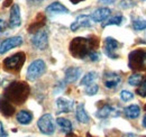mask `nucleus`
Returning <instances> with one entry per match:
<instances>
[{
  "instance_id": "20e7f679",
  "label": "nucleus",
  "mask_w": 146,
  "mask_h": 137,
  "mask_svg": "<svg viewBox=\"0 0 146 137\" xmlns=\"http://www.w3.org/2000/svg\"><path fill=\"white\" fill-rule=\"evenodd\" d=\"M26 60V55L24 52H18L7 59H5L3 61V68L8 71H19L23 64L25 63Z\"/></svg>"
},
{
  "instance_id": "b1692460",
  "label": "nucleus",
  "mask_w": 146,
  "mask_h": 137,
  "mask_svg": "<svg viewBox=\"0 0 146 137\" xmlns=\"http://www.w3.org/2000/svg\"><path fill=\"white\" fill-rule=\"evenodd\" d=\"M143 74H141V73H133L131 75H129V78H128V84H130V86H139L141 83H142V81H143Z\"/></svg>"
},
{
  "instance_id": "f03ea898",
  "label": "nucleus",
  "mask_w": 146,
  "mask_h": 137,
  "mask_svg": "<svg viewBox=\"0 0 146 137\" xmlns=\"http://www.w3.org/2000/svg\"><path fill=\"white\" fill-rule=\"evenodd\" d=\"M29 92L31 89L26 82H11L6 88L3 97L10 102L23 103L27 99Z\"/></svg>"
},
{
  "instance_id": "c756f323",
  "label": "nucleus",
  "mask_w": 146,
  "mask_h": 137,
  "mask_svg": "<svg viewBox=\"0 0 146 137\" xmlns=\"http://www.w3.org/2000/svg\"><path fill=\"white\" fill-rule=\"evenodd\" d=\"M7 29H8V24L5 20L0 19V37L7 32Z\"/></svg>"
},
{
  "instance_id": "58836bf2",
  "label": "nucleus",
  "mask_w": 146,
  "mask_h": 137,
  "mask_svg": "<svg viewBox=\"0 0 146 137\" xmlns=\"http://www.w3.org/2000/svg\"><path fill=\"white\" fill-rule=\"evenodd\" d=\"M68 137H78V136H75V135H69Z\"/></svg>"
},
{
  "instance_id": "dca6fc26",
  "label": "nucleus",
  "mask_w": 146,
  "mask_h": 137,
  "mask_svg": "<svg viewBox=\"0 0 146 137\" xmlns=\"http://www.w3.org/2000/svg\"><path fill=\"white\" fill-rule=\"evenodd\" d=\"M0 112L7 117L14 115L15 112V107L13 106V103L8 101L3 96L0 97Z\"/></svg>"
},
{
  "instance_id": "7ed1b4c3",
  "label": "nucleus",
  "mask_w": 146,
  "mask_h": 137,
  "mask_svg": "<svg viewBox=\"0 0 146 137\" xmlns=\"http://www.w3.org/2000/svg\"><path fill=\"white\" fill-rule=\"evenodd\" d=\"M129 68L135 71L146 68V50H135L129 54L128 57Z\"/></svg>"
},
{
  "instance_id": "f704fd0d",
  "label": "nucleus",
  "mask_w": 146,
  "mask_h": 137,
  "mask_svg": "<svg viewBox=\"0 0 146 137\" xmlns=\"http://www.w3.org/2000/svg\"><path fill=\"white\" fill-rule=\"evenodd\" d=\"M72 3H79V2H81V1H84V0H70Z\"/></svg>"
},
{
  "instance_id": "4be33fe9",
  "label": "nucleus",
  "mask_w": 146,
  "mask_h": 137,
  "mask_svg": "<svg viewBox=\"0 0 146 137\" xmlns=\"http://www.w3.org/2000/svg\"><path fill=\"white\" fill-rule=\"evenodd\" d=\"M56 122L60 126V128L62 129V132H64L66 134H70L72 132V124H71V121L69 119L60 117V118L56 119Z\"/></svg>"
},
{
  "instance_id": "c85d7f7f",
  "label": "nucleus",
  "mask_w": 146,
  "mask_h": 137,
  "mask_svg": "<svg viewBox=\"0 0 146 137\" xmlns=\"http://www.w3.org/2000/svg\"><path fill=\"white\" fill-rule=\"evenodd\" d=\"M137 94L138 96H141V97H146V78L143 79V81H142V83L139 84L138 86V89H137Z\"/></svg>"
},
{
  "instance_id": "ddd939ff",
  "label": "nucleus",
  "mask_w": 146,
  "mask_h": 137,
  "mask_svg": "<svg viewBox=\"0 0 146 137\" xmlns=\"http://www.w3.org/2000/svg\"><path fill=\"white\" fill-rule=\"evenodd\" d=\"M21 24V17H20V8L17 3H14L10 9V17H9V26L11 28L19 27Z\"/></svg>"
},
{
  "instance_id": "cd10ccee",
  "label": "nucleus",
  "mask_w": 146,
  "mask_h": 137,
  "mask_svg": "<svg viewBox=\"0 0 146 137\" xmlns=\"http://www.w3.org/2000/svg\"><path fill=\"white\" fill-rule=\"evenodd\" d=\"M134 98V93L133 92H130V91H128V90H123L121 92H120V99L123 100V101H129V100H131Z\"/></svg>"
},
{
  "instance_id": "1a4fd4ad",
  "label": "nucleus",
  "mask_w": 146,
  "mask_h": 137,
  "mask_svg": "<svg viewBox=\"0 0 146 137\" xmlns=\"http://www.w3.org/2000/svg\"><path fill=\"white\" fill-rule=\"evenodd\" d=\"M119 49V43L112 38V37H106L105 39V53L110 59H117L118 54L117 50Z\"/></svg>"
},
{
  "instance_id": "5701e85b",
  "label": "nucleus",
  "mask_w": 146,
  "mask_h": 137,
  "mask_svg": "<svg viewBox=\"0 0 146 137\" xmlns=\"http://www.w3.org/2000/svg\"><path fill=\"white\" fill-rule=\"evenodd\" d=\"M98 78V74H97V72H89V73H87V74H84V76L82 78V80L80 81V84L81 86H90L93 83V81L96 80Z\"/></svg>"
},
{
  "instance_id": "7c9ffc66",
  "label": "nucleus",
  "mask_w": 146,
  "mask_h": 137,
  "mask_svg": "<svg viewBox=\"0 0 146 137\" xmlns=\"http://www.w3.org/2000/svg\"><path fill=\"white\" fill-rule=\"evenodd\" d=\"M88 57L91 60L92 62H96V61H98L99 59H100V54H99V52L97 51H92L89 55H88Z\"/></svg>"
},
{
  "instance_id": "473e14b6",
  "label": "nucleus",
  "mask_w": 146,
  "mask_h": 137,
  "mask_svg": "<svg viewBox=\"0 0 146 137\" xmlns=\"http://www.w3.org/2000/svg\"><path fill=\"white\" fill-rule=\"evenodd\" d=\"M0 137H7V133L5 132V128H3L2 122H0Z\"/></svg>"
},
{
  "instance_id": "9b49d317",
  "label": "nucleus",
  "mask_w": 146,
  "mask_h": 137,
  "mask_svg": "<svg viewBox=\"0 0 146 137\" xmlns=\"http://www.w3.org/2000/svg\"><path fill=\"white\" fill-rule=\"evenodd\" d=\"M120 81H121V78L118 73H115V72H106L105 73V79H104V82H105V86L108 88V89H116L117 86L120 84Z\"/></svg>"
},
{
  "instance_id": "393cba45",
  "label": "nucleus",
  "mask_w": 146,
  "mask_h": 137,
  "mask_svg": "<svg viewBox=\"0 0 146 137\" xmlns=\"http://www.w3.org/2000/svg\"><path fill=\"white\" fill-rule=\"evenodd\" d=\"M124 20H125L124 16H121V15H118V16L111 17L110 19H108L107 21H105V23L102 24V27L110 26V25H117V26H119V25H121V24H123V21H124Z\"/></svg>"
},
{
  "instance_id": "4c0bfd02",
  "label": "nucleus",
  "mask_w": 146,
  "mask_h": 137,
  "mask_svg": "<svg viewBox=\"0 0 146 137\" xmlns=\"http://www.w3.org/2000/svg\"><path fill=\"white\" fill-rule=\"evenodd\" d=\"M126 137H136L135 135H131V134H128V135H126Z\"/></svg>"
},
{
  "instance_id": "f257e3e1",
  "label": "nucleus",
  "mask_w": 146,
  "mask_h": 137,
  "mask_svg": "<svg viewBox=\"0 0 146 137\" xmlns=\"http://www.w3.org/2000/svg\"><path fill=\"white\" fill-rule=\"evenodd\" d=\"M98 46V39L93 38H84V37H75L70 44V52L76 59H84L92 51H96L94 47Z\"/></svg>"
},
{
  "instance_id": "c9c22d12",
  "label": "nucleus",
  "mask_w": 146,
  "mask_h": 137,
  "mask_svg": "<svg viewBox=\"0 0 146 137\" xmlns=\"http://www.w3.org/2000/svg\"><path fill=\"white\" fill-rule=\"evenodd\" d=\"M143 126H144V127L146 128V115L144 116V117H143Z\"/></svg>"
},
{
  "instance_id": "6ab92c4d",
  "label": "nucleus",
  "mask_w": 146,
  "mask_h": 137,
  "mask_svg": "<svg viewBox=\"0 0 146 137\" xmlns=\"http://www.w3.org/2000/svg\"><path fill=\"white\" fill-rule=\"evenodd\" d=\"M75 117H76L78 121H80V122H82V124H88V122L90 121V117H89V115L87 114L83 103H79V104H78L76 110H75Z\"/></svg>"
},
{
  "instance_id": "a19ab883",
  "label": "nucleus",
  "mask_w": 146,
  "mask_h": 137,
  "mask_svg": "<svg viewBox=\"0 0 146 137\" xmlns=\"http://www.w3.org/2000/svg\"><path fill=\"white\" fill-rule=\"evenodd\" d=\"M144 110H146V103H145V106H144Z\"/></svg>"
},
{
  "instance_id": "ea45409f",
  "label": "nucleus",
  "mask_w": 146,
  "mask_h": 137,
  "mask_svg": "<svg viewBox=\"0 0 146 137\" xmlns=\"http://www.w3.org/2000/svg\"><path fill=\"white\" fill-rule=\"evenodd\" d=\"M87 137H92V136H90V134H88V135H87Z\"/></svg>"
},
{
  "instance_id": "6e6552de",
  "label": "nucleus",
  "mask_w": 146,
  "mask_h": 137,
  "mask_svg": "<svg viewBox=\"0 0 146 137\" xmlns=\"http://www.w3.org/2000/svg\"><path fill=\"white\" fill-rule=\"evenodd\" d=\"M24 39L21 36H13V37H8L6 39H3L0 44V54H5L8 51L20 46L23 44Z\"/></svg>"
},
{
  "instance_id": "f8f14e48",
  "label": "nucleus",
  "mask_w": 146,
  "mask_h": 137,
  "mask_svg": "<svg viewBox=\"0 0 146 137\" xmlns=\"http://www.w3.org/2000/svg\"><path fill=\"white\" fill-rule=\"evenodd\" d=\"M45 11L51 15V16H55V15H63V14H69V9L62 5L61 2L58 1H54L52 2L51 5H48L45 9Z\"/></svg>"
},
{
  "instance_id": "72a5a7b5",
  "label": "nucleus",
  "mask_w": 146,
  "mask_h": 137,
  "mask_svg": "<svg viewBox=\"0 0 146 137\" xmlns=\"http://www.w3.org/2000/svg\"><path fill=\"white\" fill-rule=\"evenodd\" d=\"M100 3H104V5H110V3H113L116 0H98Z\"/></svg>"
},
{
  "instance_id": "412c9836",
  "label": "nucleus",
  "mask_w": 146,
  "mask_h": 137,
  "mask_svg": "<svg viewBox=\"0 0 146 137\" xmlns=\"http://www.w3.org/2000/svg\"><path fill=\"white\" fill-rule=\"evenodd\" d=\"M16 119L21 125H28L33 120V114L28 110H20L16 116Z\"/></svg>"
},
{
  "instance_id": "a211bd4d",
  "label": "nucleus",
  "mask_w": 146,
  "mask_h": 137,
  "mask_svg": "<svg viewBox=\"0 0 146 137\" xmlns=\"http://www.w3.org/2000/svg\"><path fill=\"white\" fill-rule=\"evenodd\" d=\"M56 106H57L58 112H70L74 107V101L68 100L65 98H58L56 100Z\"/></svg>"
},
{
  "instance_id": "0eeeda50",
  "label": "nucleus",
  "mask_w": 146,
  "mask_h": 137,
  "mask_svg": "<svg viewBox=\"0 0 146 137\" xmlns=\"http://www.w3.org/2000/svg\"><path fill=\"white\" fill-rule=\"evenodd\" d=\"M32 44L37 50H45L48 46V35L46 31L39 29L32 37Z\"/></svg>"
},
{
  "instance_id": "e433bc0d",
  "label": "nucleus",
  "mask_w": 146,
  "mask_h": 137,
  "mask_svg": "<svg viewBox=\"0 0 146 137\" xmlns=\"http://www.w3.org/2000/svg\"><path fill=\"white\" fill-rule=\"evenodd\" d=\"M32 2H35V3H38V2H42L43 0H31Z\"/></svg>"
},
{
  "instance_id": "a878e982",
  "label": "nucleus",
  "mask_w": 146,
  "mask_h": 137,
  "mask_svg": "<svg viewBox=\"0 0 146 137\" xmlns=\"http://www.w3.org/2000/svg\"><path fill=\"white\" fill-rule=\"evenodd\" d=\"M133 27L136 31H144V29H146V20L145 19H135V20H133Z\"/></svg>"
},
{
  "instance_id": "bb28decb",
  "label": "nucleus",
  "mask_w": 146,
  "mask_h": 137,
  "mask_svg": "<svg viewBox=\"0 0 146 137\" xmlns=\"http://www.w3.org/2000/svg\"><path fill=\"white\" fill-rule=\"evenodd\" d=\"M98 90H99L98 84L92 83V84H90V86H87L86 90H84V92H86L87 96H94V94L98 92Z\"/></svg>"
},
{
  "instance_id": "4468645a",
  "label": "nucleus",
  "mask_w": 146,
  "mask_h": 137,
  "mask_svg": "<svg viewBox=\"0 0 146 137\" xmlns=\"http://www.w3.org/2000/svg\"><path fill=\"white\" fill-rule=\"evenodd\" d=\"M110 14H111V10L109 8L101 7V8L96 9L90 15V17H91L92 21H94V23H102V21H105L109 18Z\"/></svg>"
},
{
  "instance_id": "2eb2a0df",
  "label": "nucleus",
  "mask_w": 146,
  "mask_h": 137,
  "mask_svg": "<svg viewBox=\"0 0 146 137\" xmlns=\"http://www.w3.org/2000/svg\"><path fill=\"white\" fill-rule=\"evenodd\" d=\"M96 116L98 118H108V117H118L119 116V111L117 109H115L110 104H104L97 112H96Z\"/></svg>"
},
{
  "instance_id": "39448f33",
  "label": "nucleus",
  "mask_w": 146,
  "mask_h": 137,
  "mask_svg": "<svg viewBox=\"0 0 146 137\" xmlns=\"http://www.w3.org/2000/svg\"><path fill=\"white\" fill-rule=\"evenodd\" d=\"M46 71V64L43 60H35L33 61L27 68V79L29 81H34L38 79L43 73Z\"/></svg>"
},
{
  "instance_id": "2f4dec72",
  "label": "nucleus",
  "mask_w": 146,
  "mask_h": 137,
  "mask_svg": "<svg viewBox=\"0 0 146 137\" xmlns=\"http://www.w3.org/2000/svg\"><path fill=\"white\" fill-rule=\"evenodd\" d=\"M131 0H123L121 3H120V7L121 8H128V7H131V6H135V3H128L130 2Z\"/></svg>"
},
{
  "instance_id": "9d476101",
  "label": "nucleus",
  "mask_w": 146,
  "mask_h": 137,
  "mask_svg": "<svg viewBox=\"0 0 146 137\" xmlns=\"http://www.w3.org/2000/svg\"><path fill=\"white\" fill-rule=\"evenodd\" d=\"M92 26V19L88 15H80L74 20L71 25V31L75 32L80 28H88Z\"/></svg>"
},
{
  "instance_id": "f3484780",
  "label": "nucleus",
  "mask_w": 146,
  "mask_h": 137,
  "mask_svg": "<svg viewBox=\"0 0 146 137\" xmlns=\"http://www.w3.org/2000/svg\"><path fill=\"white\" fill-rule=\"evenodd\" d=\"M81 75V68L76 67H71L66 68L65 71V82L66 83H73L75 82Z\"/></svg>"
},
{
  "instance_id": "aec40b11",
  "label": "nucleus",
  "mask_w": 146,
  "mask_h": 137,
  "mask_svg": "<svg viewBox=\"0 0 146 137\" xmlns=\"http://www.w3.org/2000/svg\"><path fill=\"white\" fill-rule=\"evenodd\" d=\"M124 114L129 119H135L141 115V108L137 104H130L124 109Z\"/></svg>"
},
{
  "instance_id": "423d86ee",
  "label": "nucleus",
  "mask_w": 146,
  "mask_h": 137,
  "mask_svg": "<svg viewBox=\"0 0 146 137\" xmlns=\"http://www.w3.org/2000/svg\"><path fill=\"white\" fill-rule=\"evenodd\" d=\"M37 126H38V129L40 130V133H43L44 135H52L55 132L54 119L51 114L43 115L37 121Z\"/></svg>"
}]
</instances>
